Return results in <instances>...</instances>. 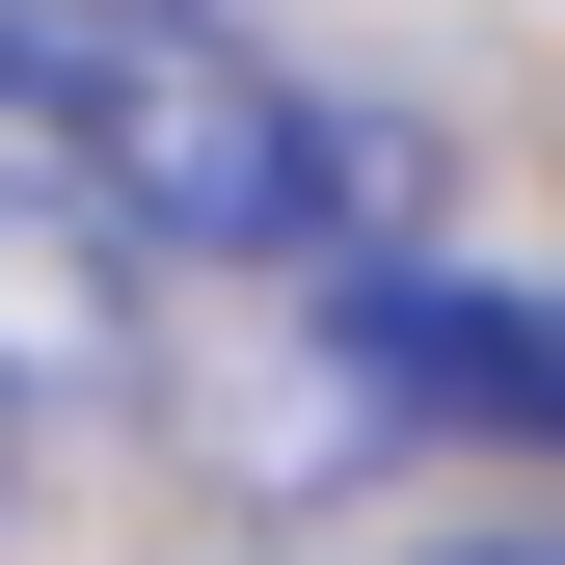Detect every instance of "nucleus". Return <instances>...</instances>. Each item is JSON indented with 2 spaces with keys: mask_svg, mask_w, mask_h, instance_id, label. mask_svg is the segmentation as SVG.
<instances>
[{
  "mask_svg": "<svg viewBox=\"0 0 565 565\" xmlns=\"http://www.w3.org/2000/svg\"><path fill=\"white\" fill-rule=\"evenodd\" d=\"M0 135H54L135 243H216V269H297L377 216V135H323L216 0H0Z\"/></svg>",
  "mask_w": 565,
  "mask_h": 565,
  "instance_id": "nucleus-1",
  "label": "nucleus"
},
{
  "mask_svg": "<svg viewBox=\"0 0 565 565\" xmlns=\"http://www.w3.org/2000/svg\"><path fill=\"white\" fill-rule=\"evenodd\" d=\"M350 404H377V431H512V458H565V297L377 269V297H350Z\"/></svg>",
  "mask_w": 565,
  "mask_h": 565,
  "instance_id": "nucleus-2",
  "label": "nucleus"
},
{
  "mask_svg": "<svg viewBox=\"0 0 565 565\" xmlns=\"http://www.w3.org/2000/svg\"><path fill=\"white\" fill-rule=\"evenodd\" d=\"M108 350H135V216L54 162V135H0V404H28V377H108Z\"/></svg>",
  "mask_w": 565,
  "mask_h": 565,
  "instance_id": "nucleus-3",
  "label": "nucleus"
},
{
  "mask_svg": "<svg viewBox=\"0 0 565 565\" xmlns=\"http://www.w3.org/2000/svg\"><path fill=\"white\" fill-rule=\"evenodd\" d=\"M431 565H565V539H431Z\"/></svg>",
  "mask_w": 565,
  "mask_h": 565,
  "instance_id": "nucleus-4",
  "label": "nucleus"
}]
</instances>
